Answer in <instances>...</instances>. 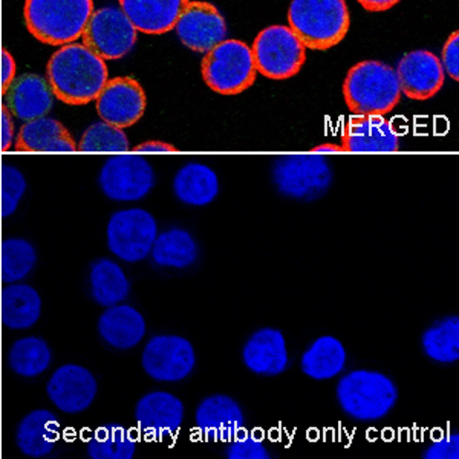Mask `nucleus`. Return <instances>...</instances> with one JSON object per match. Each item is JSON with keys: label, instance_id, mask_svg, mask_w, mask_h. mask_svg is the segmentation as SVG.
<instances>
[{"label": "nucleus", "instance_id": "obj_1", "mask_svg": "<svg viewBox=\"0 0 459 459\" xmlns=\"http://www.w3.org/2000/svg\"><path fill=\"white\" fill-rule=\"evenodd\" d=\"M109 80L103 58L83 43L63 45L47 65V82L54 97L71 106L88 105Z\"/></svg>", "mask_w": 459, "mask_h": 459}, {"label": "nucleus", "instance_id": "obj_2", "mask_svg": "<svg viewBox=\"0 0 459 459\" xmlns=\"http://www.w3.org/2000/svg\"><path fill=\"white\" fill-rule=\"evenodd\" d=\"M94 13V0H27L23 17L39 42L63 47L77 42Z\"/></svg>", "mask_w": 459, "mask_h": 459}, {"label": "nucleus", "instance_id": "obj_3", "mask_svg": "<svg viewBox=\"0 0 459 459\" xmlns=\"http://www.w3.org/2000/svg\"><path fill=\"white\" fill-rule=\"evenodd\" d=\"M335 395L351 420L371 423L386 418L398 400L397 385L391 377L372 369H355L340 378Z\"/></svg>", "mask_w": 459, "mask_h": 459}, {"label": "nucleus", "instance_id": "obj_4", "mask_svg": "<svg viewBox=\"0 0 459 459\" xmlns=\"http://www.w3.org/2000/svg\"><path fill=\"white\" fill-rule=\"evenodd\" d=\"M288 23L307 49L326 51L348 34L350 11L344 0H292Z\"/></svg>", "mask_w": 459, "mask_h": 459}, {"label": "nucleus", "instance_id": "obj_5", "mask_svg": "<svg viewBox=\"0 0 459 459\" xmlns=\"http://www.w3.org/2000/svg\"><path fill=\"white\" fill-rule=\"evenodd\" d=\"M346 106L355 115H386L400 101L397 74L385 63L366 60L350 69L343 83Z\"/></svg>", "mask_w": 459, "mask_h": 459}, {"label": "nucleus", "instance_id": "obj_6", "mask_svg": "<svg viewBox=\"0 0 459 459\" xmlns=\"http://www.w3.org/2000/svg\"><path fill=\"white\" fill-rule=\"evenodd\" d=\"M272 177L279 195L302 203L324 198L334 181L331 164L316 153H288L277 157Z\"/></svg>", "mask_w": 459, "mask_h": 459}, {"label": "nucleus", "instance_id": "obj_7", "mask_svg": "<svg viewBox=\"0 0 459 459\" xmlns=\"http://www.w3.org/2000/svg\"><path fill=\"white\" fill-rule=\"evenodd\" d=\"M201 73L205 84L221 95H238L253 86L256 66L251 48L227 39L204 56Z\"/></svg>", "mask_w": 459, "mask_h": 459}, {"label": "nucleus", "instance_id": "obj_8", "mask_svg": "<svg viewBox=\"0 0 459 459\" xmlns=\"http://www.w3.org/2000/svg\"><path fill=\"white\" fill-rule=\"evenodd\" d=\"M256 71L266 79H291L307 62V48L291 28L273 25L257 34L251 48Z\"/></svg>", "mask_w": 459, "mask_h": 459}, {"label": "nucleus", "instance_id": "obj_9", "mask_svg": "<svg viewBox=\"0 0 459 459\" xmlns=\"http://www.w3.org/2000/svg\"><path fill=\"white\" fill-rule=\"evenodd\" d=\"M158 236L157 220L144 209H125L110 216L106 229L108 248L120 261L135 264L151 256Z\"/></svg>", "mask_w": 459, "mask_h": 459}, {"label": "nucleus", "instance_id": "obj_10", "mask_svg": "<svg viewBox=\"0 0 459 459\" xmlns=\"http://www.w3.org/2000/svg\"><path fill=\"white\" fill-rule=\"evenodd\" d=\"M155 170L138 153H115L99 173V186L106 198L117 203H135L155 187Z\"/></svg>", "mask_w": 459, "mask_h": 459}, {"label": "nucleus", "instance_id": "obj_11", "mask_svg": "<svg viewBox=\"0 0 459 459\" xmlns=\"http://www.w3.org/2000/svg\"><path fill=\"white\" fill-rule=\"evenodd\" d=\"M136 30L121 8L103 6L94 11L84 28L83 45L103 60H118L131 53Z\"/></svg>", "mask_w": 459, "mask_h": 459}, {"label": "nucleus", "instance_id": "obj_12", "mask_svg": "<svg viewBox=\"0 0 459 459\" xmlns=\"http://www.w3.org/2000/svg\"><path fill=\"white\" fill-rule=\"evenodd\" d=\"M143 369L152 380L178 383L187 378L196 368V352L181 335H155L144 346Z\"/></svg>", "mask_w": 459, "mask_h": 459}, {"label": "nucleus", "instance_id": "obj_13", "mask_svg": "<svg viewBox=\"0 0 459 459\" xmlns=\"http://www.w3.org/2000/svg\"><path fill=\"white\" fill-rule=\"evenodd\" d=\"M146 106L144 89L134 77L108 80L105 88L95 99V109L101 121L121 129L138 123L144 115Z\"/></svg>", "mask_w": 459, "mask_h": 459}, {"label": "nucleus", "instance_id": "obj_14", "mask_svg": "<svg viewBox=\"0 0 459 459\" xmlns=\"http://www.w3.org/2000/svg\"><path fill=\"white\" fill-rule=\"evenodd\" d=\"M175 31L184 47L195 53H209L212 48L225 40L227 23L221 11L209 2H188L178 19Z\"/></svg>", "mask_w": 459, "mask_h": 459}, {"label": "nucleus", "instance_id": "obj_15", "mask_svg": "<svg viewBox=\"0 0 459 459\" xmlns=\"http://www.w3.org/2000/svg\"><path fill=\"white\" fill-rule=\"evenodd\" d=\"M99 392V383L88 368L63 365L53 372L47 385L48 398L58 411L75 415L88 411Z\"/></svg>", "mask_w": 459, "mask_h": 459}, {"label": "nucleus", "instance_id": "obj_16", "mask_svg": "<svg viewBox=\"0 0 459 459\" xmlns=\"http://www.w3.org/2000/svg\"><path fill=\"white\" fill-rule=\"evenodd\" d=\"M184 417L183 402L170 392H149L136 403V424L143 435L152 441L173 437L183 426Z\"/></svg>", "mask_w": 459, "mask_h": 459}, {"label": "nucleus", "instance_id": "obj_17", "mask_svg": "<svg viewBox=\"0 0 459 459\" xmlns=\"http://www.w3.org/2000/svg\"><path fill=\"white\" fill-rule=\"evenodd\" d=\"M195 423L204 439L230 443L246 428V417L236 400L214 394L199 403Z\"/></svg>", "mask_w": 459, "mask_h": 459}, {"label": "nucleus", "instance_id": "obj_18", "mask_svg": "<svg viewBox=\"0 0 459 459\" xmlns=\"http://www.w3.org/2000/svg\"><path fill=\"white\" fill-rule=\"evenodd\" d=\"M395 74L403 94L420 101L438 94L446 79L441 60L424 49L406 54L398 63Z\"/></svg>", "mask_w": 459, "mask_h": 459}, {"label": "nucleus", "instance_id": "obj_19", "mask_svg": "<svg viewBox=\"0 0 459 459\" xmlns=\"http://www.w3.org/2000/svg\"><path fill=\"white\" fill-rule=\"evenodd\" d=\"M342 147L350 153H394L400 136L381 115H355L344 126Z\"/></svg>", "mask_w": 459, "mask_h": 459}, {"label": "nucleus", "instance_id": "obj_20", "mask_svg": "<svg viewBox=\"0 0 459 459\" xmlns=\"http://www.w3.org/2000/svg\"><path fill=\"white\" fill-rule=\"evenodd\" d=\"M4 106L17 120L27 121L42 118L53 109V91L47 79L37 74H23L2 92Z\"/></svg>", "mask_w": 459, "mask_h": 459}, {"label": "nucleus", "instance_id": "obj_21", "mask_svg": "<svg viewBox=\"0 0 459 459\" xmlns=\"http://www.w3.org/2000/svg\"><path fill=\"white\" fill-rule=\"evenodd\" d=\"M242 361L248 371L256 376L276 377L287 371L290 359L282 331L276 328L257 329L244 344Z\"/></svg>", "mask_w": 459, "mask_h": 459}, {"label": "nucleus", "instance_id": "obj_22", "mask_svg": "<svg viewBox=\"0 0 459 459\" xmlns=\"http://www.w3.org/2000/svg\"><path fill=\"white\" fill-rule=\"evenodd\" d=\"M190 0H120V8L136 31L161 36L172 31Z\"/></svg>", "mask_w": 459, "mask_h": 459}, {"label": "nucleus", "instance_id": "obj_23", "mask_svg": "<svg viewBox=\"0 0 459 459\" xmlns=\"http://www.w3.org/2000/svg\"><path fill=\"white\" fill-rule=\"evenodd\" d=\"M99 334L115 350L127 351L142 343L147 325L143 314L131 305L118 303L106 308L99 318Z\"/></svg>", "mask_w": 459, "mask_h": 459}, {"label": "nucleus", "instance_id": "obj_24", "mask_svg": "<svg viewBox=\"0 0 459 459\" xmlns=\"http://www.w3.org/2000/svg\"><path fill=\"white\" fill-rule=\"evenodd\" d=\"M17 151L39 153H74L77 144L68 129L51 117L27 121L14 142Z\"/></svg>", "mask_w": 459, "mask_h": 459}, {"label": "nucleus", "instance_id": "obj_25", "mask_svg": "<svg viewBox=\"0 0 459 459\" xmlns=\"http://www.w3.org/2000/svg\"><path fill=\"white\" fill-rule=\"evenodd\" d=\"M60 438V421L56 413L47 409H36L22 418L17 426L16 444L30 458H45L53 452Z\"/></svg>", "mask_w": 459, "mask_h": 459}, {"label": "nucleus", "instance_id": "obj_26", "mask_svg": "<svg viewBox=\"0 0 459 459\" xmlns=\"http://www.w3.org/2000/svg\"><path fill=\"white\" fill-rule=\"evenodd\" d=\"M220 178L213 169L190 162L178 170L173 178V194L179 203L190 207H204L220 195Z\"/></svg>", "mask_w": 459, "mask_h": 459}, {"label": "nucleus", "instance_id": "obj_27", "mask_svg": "<svg viewBox=\"0 0 459 459\" xmlns=\"http://www.w3.org/2000/svg\"><path fill=\"white\" fill-rule=\"evenodd\" d=\"M42 316V298L28 283H6L2 291V324L10 331H25Z\"/></svg>", "mask_w": 459, "mask_h": 459}, {"label": "nucleus", "instance_id": "obj_28", "mask_svg": "<svg viewBox=\"0 0 459 459\" xmlns=\"http://www.w3.org/2000/svg\"><path fill=\"white\" fill-rule=\"evenodd\" d=\"M346 350L343 343L333 335H322L314 340L300 360V369L311 380H333L343 372Z\"/></svg>", "mask_w": 459, "mask_h": 459}, {"label": "nucleus", "instance_id": "obj_29", "mask_svg": "<svg viewBox=\"0 0 459 459\" xmlns=\"http://www.w3.org/2000/svg\"><path fill=\"white\" fill-rule=\"evenodd\" d=\"M91 296L100 307H114L125 302L131 292V283L117 262L100 257L92 262L89 270Z\"/></svg>", "mask_w": 459, "mask_h": 459}, {"label": "nucleus", "instance_id": "obj_30", "mask_svg": "<svg viewBox=\"0 0 459 459\" xmlns=\"http://www.w3.org/2000/svg\"><path fill=\"white\" fill-rule=\"evenodd\" d=\"M151 256L152 261L161 268L184 270L198 261L199 247L187 230L169 229L158 233Z\"/></svg>", "mask_w": 459, "mask_h": 459}, {"label": "nucleus", "instance_id": "obj_31", "mask_svg": "<svg viewBox=\"0 0 459 459\" xmlns=\"http://www.w3.org/2000/svg\"><path fill=\"white\" fill-rule=\"evenodd\" d=\"M8 368L22 378H36L49 369L53 351L49 344L37 335H28L13 343L8 351Z\"/></svg>", "mask_w": 459, "mask_h": 459}, {"label": "nucleus", "instance_id": "obj_32", "mask_svg": "<svg viewBox=\"0 0 459 459\" xmlns=\"http://www.w3.org/2000/svg\"><path fill=\"white\" fill-rule=\"evenodd\" d=\"M424 355L439 365H452L459 360L458 316L439 318L429 326L421 337Z\"/></svg>", "mask_w": 459, "mask_h": 459}, {"label": "nucleus", "instance_id": "obj_33", "mask_svg": "<svg viewBox=\"0 0 459 459\" xmlns=\"http://www.w3.org/2000/svg\"><path fill=\"white\" fill-rule=\"evenodd\" d=\"M86 452L92 459H132L136 452V439L125 426L106 424L91 435Z\"/></svg>", "mask_w": 459, "mask_h": 459}, {"label": "nucleus", "instance_id": "obj_34", "mask_svg": "<svg viewBox=\"0 0 459 459\" xmlns=\"http://www.w3.org/2000/svg\"><path fill=\"white\" fill-rule=\"evenodd\" d=\"M2 281L21 282L31 274L37 264L36 247L23 238H8L2 242Z\"/></svg>", "mask_w": 459, "mask_h": 459}, {"label": "nucleus", "instance_id": "obj_35", "mask_svg": "<svg viewBox=\"0 0 459 459\" xmlns=\"http://www.w3.org/2000/svg\"><path fill=\"white\" fill-rule=\"evenodd\" d=\"M129 147L125 129L100 121L83 132L77 151L83 153H126Z\"/></svg>", "mask_w": 459, "mask_h": 459}, {"label": "nucleus", "instance_id": "obj_36", "mask_svg": "<svg viewBox=\"0 0 459 459\" xmlns=\"http://www.w3.org/2000/svg\"><path fill=\"white\" fill-rule=\"evenodd\" d=\"M28 183L25 175L11 164H5L0 173V205L2 216L10 218L16 213L22 198L27 194Z\"/></svg>", "mask_w": 459, "mask_h": 459}, {"label": "nucleus", "instance_id": "obj_37", "mask_svg": "<svg viewBox=\"0 0 459 459\" xmlns=\"http://www.w3.org/2000/svg\"><path fill=\"white\" fill-rule=\"evenodd\" d=\"M225 456L229 459H270L272 455L253 433H244V430L231 439L229 447L225 450Z\"/></svg>", "mask_w": 459, "mask_h": 459}, {"label": "nucleus", "instance_id": "obj_38", "mask_svg": "<svg viewBox=\"0 0 459 459\" xmlns=\"http://www.w3.org/2000/svg\"><path fill=\"white\" fill-rule=\"evenodd\" d=\"M424 459H458L459 458V435L447 433L441 438L435 439L428 449L424 450Z\"/></svg>", "mask_w": 459, "mask_h": 459}, {"label": "nucleus", "instance_id": "obj_39", "mask_svg": "<svg viewBox=\"0 0 459 459\" xmlns=\"http://www.w3.org/2000/svg\"><path fill=\"white\" fill-rule=\"evenodd\" d=\"M443 65L444 71L449 74L452 79L459 80V32L455 31L447 39V42L443 48Z\"/></svg>", "mask_w": 459, "mask_h": 459}, {"label": "nucleus", "instance_id": "obj_40", "mask_svg": "<svg viewBox=\"0 0 459 459\" xmlns=\"http://www.w3.org/2000/svg\"><path fill=\"white\" fill-rule=\"evenodd\" d=\"M14 140H16V129H14L13 115L6 110L5 106H2V110H0V146H2V151H8L13 146Z\"/></svg>", "mask_w": 459, "mask_h": 459}, {"label": "nucleus", "instance_id": "obj_41", "mask_svg": "<svg viewBox=\"0 0 459 459\" xmlns=\"http://www.w3.org/2000/svg\"><path fill=\"white\" fill-rule=\"evenodd\" d=\"M16 60L13 57V54L4 48L0 51V86H2V92L13 83V80L16 79Z\"/></svg>", "mask_w": 459, "mask_h": 459}, {"label": "nucleus", "instance_id": "obj_42", "mask_svg": "<svg viewBox=\"0 0 459 459\" xmlns=\"http://www.w3.org/2000/svg\"><path fill=\"white\" fill-rule=\"evenodd\" d=\"M177 147L169 143L147 142L134 147V153H177Z\"/></svg>", "mask_w": 459, "mask_h": 459}, {"label": "nucleus", "instance_id": "obj_43", "mask_svg": "<svg viewBox=\"0 0 459 459\" xmlns=\"http://www.w3.org/2000/svg\"><path fill=\"white\" fill-rule=\"evenodd\" d=\"M366 11L371 13H383L391 10L392 6L397 5L400 0H357Z\"/></svg>", "mask_w": 459, "mask_h": 459}, {"label": "nucleus", "instance_id": "obj_44", "mask_svg": "<svg viewBox=\"0 0 459 459\" xmlns=\"http://www.w3.org/2000/svg\"><path fill=\"white\" fill-rule=\"evenodd\" d=\"M343 147L335 146V144H320V146L313 147L311 153L316 155H333V153H342Z\"/></svg>", "mask_w": 459, "mask_h": 459}]
</instances>
